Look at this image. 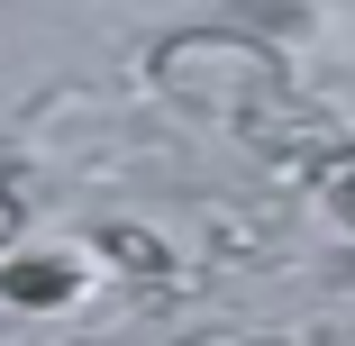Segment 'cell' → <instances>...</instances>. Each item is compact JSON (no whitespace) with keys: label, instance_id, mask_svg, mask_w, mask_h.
I'll list each match as a JSON object with an SVG mask.
<instances>
[{"label":"cell","instance_id":"6da1fadb","mask_svg":"<svg viewBox=\"0 0 355 346\" xmlns=\"http://www.w3.org/2000/svg\"><path fill=\"white\" fill-rule=\"evenodd\" d=\"M10 237H19V210H10V200H0V246H10Z\"/></svg>","mask_w":355,"mask_h":346},{"label":"cell","instance_id":"7a4b0ae2","mask_svg":"<svg viewBox=\"0 0 355 346\" xmlns=\"http://www.w3.org/2000/svg\"><path fill=\"white\" fill-rule=\"evenodd\" d=\"M346 210H355V191H346Z\"/></svg>","mask_w":355,"mask_h":346}]
</instances>
